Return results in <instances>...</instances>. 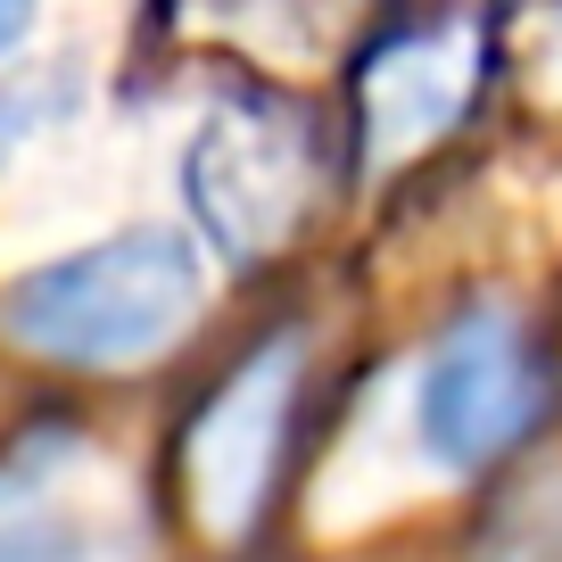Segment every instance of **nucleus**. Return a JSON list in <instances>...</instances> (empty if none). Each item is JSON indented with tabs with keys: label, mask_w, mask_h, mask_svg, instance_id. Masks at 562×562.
<instances>
[{
	"label": "nucleus",
	"mask_w": 562,
	"mask_h": 562,
	"mask_svg": "<svg viewBox=\"0 0 562 562\" xmlns=\"http://www.w3.org/2000/svg\"><path fill=\"white\" fill-rule=\"evenodd\" d=\"M199 299H207L199 248L166 224H133L116 240H91L75 257L18 273L9 299H0V323L34 356L108 372V364H140V356L175 348L191 331Z\"/></svg>",
	"instance_id": "obj_1"
},
{
	"label": "nucleus",
	"mask_w": 562,
	"mask_h": 562,
	"mask_svg": "<svg viewBox=\"0 0 562 562\" xmlns=\"http://www.w3.org/2000/svg\"><path fill=\"white\" fill-rule=\"evenodd\" d=\"M0 562H149L140 496L75 430H34L0 456Z\"/></svg>",
	"instance_id": "obj_2"
},
{
	"label": "nucleus",
	"mask_w": 562,
	"mask_h": 562,
	"mask_svg": "<svg viewBox=\"0 0 562 562\" xmlns=\"http://www.w3.org/2000/svg\"><path fill=\"white\" fill-rule=\"evenodd\" d=\"M546 405V372L529 356V331L505 306H472L414 372V439L439 472L496 463Z\"/></svg>",
	"instance_id": "obj_3"
},
{
	"label": "nucleus",
	"mask_w": 562,
	"mask_h": 562,
	"mask_svg": "<svg viewBox=\"0 0 562 562\" xmlns=\"http://www.w3.org/2000/svg\"><path fill=\"white\" fill-rule=\"evenodd\" d=\"M182 191H191V215L207 224V240L224 248L232 265H257L265 248H281L306 215V133L273 116V108H224L207 116V133L191 140L182 158Z\"/></svg>",
	"instance_id": "obj_4"
},
{
	"label": "nucleus",
	"mask_w": 562,
	"mask_h": 562,
	"mask_svg": "<svg viewBox=\"0 0 562 562\" xmlns=\"http://www.w3.org/2000/svg\"><path fill=\"white\" fill-rule=\"evenodd\" d=\"M299 339L257 348L224 389L207 397V414L191 422V505L207 521V538H248L273 496V463H281V430H290V397H299Z\"/></svg>",
	"instance_id": "obj_5"
},
{
	"label": "nucleus",
	"mask_w": 562,
	"mask_h": 562,
	"mask_svg": "<svg viewBox=\"0 0 562 562\" xmlns=\"http://www.w3.org/2000/svg\"><path fill=\"white\" fill-rule=\"evenodd\" d=\"M480 91V25H405L389 34L381 50L364 58L356 75V116H364V158L372 166H397L414 149L447 133V124L472 108Z\"/></svg>",
	"instance_id": "obj_6"
},
{
	"label": "nucleus",
	"mask_w": 562,
	"mask_h": 562,
	"mask_svg": "<svg viewBox=\"0 0 562 562\" xmlns=\"http://www.w3.org/2000/svg\"><path fill=\"white\" fill-rule=\"evenodd\" d=\"M67 108H75V75L58 67V58L25 67L18 83H0V149H18V140H34L42 124H58Z\"/></svg>",
	"instance_id": "obj_7"
},
{
	"label": "nucleus",
	"mask_w": 562,
	"mask_h": 562,
	"mask_svg": "<svg viewBox=\"0 0 562 562\" xmlns=\"http://www.w3.org/2000/svg\"><path fill=\"white\" fill-rule=\"evenodd\" d=\"M488 562H562V488H538L529 505H513L496 521Z\"/></svg>",
	"instance_id": "obj_8"
},
{
	"label": "nucleus",
	"mask_w": 562,
	"mask_h": 562,
	"mask_svg": "<svg viewBox=\"0 0 562 562\" xmlns=\"http://www.w3.org/2000/svg\"><path fill=\"white\" fill-rule=\"evenodd\" d=\"M25 34H34V18H25V9H0V50H18Z\"/></svg>",
	"instance_id": "obj_9"
}]
</instances>
